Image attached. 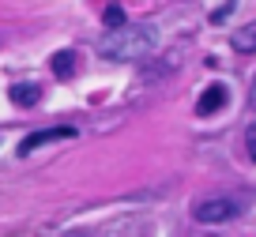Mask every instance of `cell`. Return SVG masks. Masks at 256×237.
<instances>
[{
	"instance_id": "cell-3",
	"label": "cell",
	"mask_w": 256,
	"mask_h": 237,
	"mask_svg": "<svg viewBox=\"0 0 256 237\" xmlns=\"http://www.w3.org/2000/svg\"><path fill=\"white\" fill-rule=\"evenodd\" d=\"M80 136V128H72V124H56V128H38V132H30V136H23L19 140V158H30L38 147H46V143H56V140H76Z\"/></svg>"
},
{
	"instance_id": "cell-4",
	"label": "cell",
	"mask_w": 256,
	"mask_h": 237,
	"mask_svg": "<svg viewBox=\"0 0 256 237\" xmlns=\"http://www.w3.org/2000/svg\"><path fill=\"white\" fill-rule=\"evenodd\" d=\"M226 98H230L226 83H211V87L200 94V102H196V113H200V117H211V113H218L226 106Z\"/></svg>"
},
{
	"instance_id": "cell-2",
	"label": "cell",
	"mask_w": 256,
	"mask_h": 237,
	"mask_svg": "<svg viewBox=\"0 0 256 237\" xmlns=\"http://www.w3.org/2000/svg\"><path fill=\"white\" fill-rule=\"evenodd\" d=\"M192 218L200 226H226V222L241 218V204L234 196H211V200H200L192 207Z\"/></svg>"
},
{
	"instance_id": "cell-8",
	"label": "cell",
	"mask_w": 256,
	"mask_h": 237,
	"mask_svg": "<svg viewBox=\"0 0 256 237\" xmlns=\"http://www.w3.org/2000/svg\"><path fill=\"white\" fill-rule=\"evenodd\" d=\"M102 23H106V30H110V26L128 23V19H124V8H120V4H106V12H102Z\"/></svg>"
},
{
	"instance_id": "cell-5",
	"label": "cell",
	"mask_w": 256,
	"mask_h": 237,
	"mask_svg": "<svg viewBox=\"0 0 256 237\" xmlns=\"http://www.w3.org/2000/svg\"><path fill=\"white\" fill-rule=\"evenodd\" d=\"M230 49H234V53H241V56L256 53V19H252V23H245V26H238V30L230 34Z\"/></svg>"
},
{
	"instance_id": "cell-9",
	"label": "cell",
	"mask_w": 256,
	"mask_h": 237,
	"mask_svg": "<svg viewBox=\"0 0 256 237\" xmlns=\"http://www.w3.org/2000/svg\"><path fill=\"white\" fill-rule=\"evenodd\" d=\"M234 8H238V0H222V8H215V12H211V23H226V19H230L234 16Z\"/></svg>"
},
{
	"instance_id": "cell-11",
	"label": "cell",
	"mask_w": 256,
	"mask_h": 237,
	"mask_svg": "<svg viewBox=\"0 0 256 237\" xmlns=\"http://www.w3.org/2000/svg\"><path fill=\"white\" fill-rule=\"evenodd\" d=\"M248 110H256V76H252V87H248Z\"/></svg>"
},
{
	"instance_id": "cell-6",
	"label": "cell",
	"mask_w": 256,
	"mask_h": 237,
	"mask_svg": "<svg viewBox=\"0 0 256 237\" xmlns=\"http://www.w3.org/2000/svg\"><path fill=\"white\" fill-rule=\"evenodd\" d=\"M8 98L16 106H23V110H34L38 98H42V87H38V83H16V87L8 90Z\"/></svg>"
},
{
	"instance_id": "cell-1",
	"label": "cell",
	"mask_w": 256,
	"mask_h": 237,
	"mask_svg": "<svg viewBox=\"0 0 256 237\" xmlns=\"http://www.w3.org/2000/svg\"><path fill=\"white\" fill-rule=\"evenodd\" d=\"M158 49V26L154 23H120L98 38V56L110 64H136Z\"/></svg>"
},
{
	"instance_id": "cell-10",
	"label": "cell",
	"mask_w": 256,
	"mask_h": 237,
	"mask_svg": "<svg viewBox=\"0 0 256 237\" xmlns=\"http://www.w3.org/2000/svg\"><path fill=\"white\" fill-rule=\"evenodd\" d=\"M245 150H248V158L256 162V124H248V128H245Z\"/></svg>"
},
{
	"instance_id": "cell-7",
	"label": "cell",
	"mask_w": 256,
	"mask_h": 237,
	"mask_svg": "<svg viewBox=\"0 0 256 237\" xmlns=\"http://www.w3.org/2000/svg\"><path fill=\"white\" fill-rule=\"evenodd\" d=\"M49 68H53L56 79H72V72H76V49H56V53L49 56Z\"/></svg>"
}]
</instances>
